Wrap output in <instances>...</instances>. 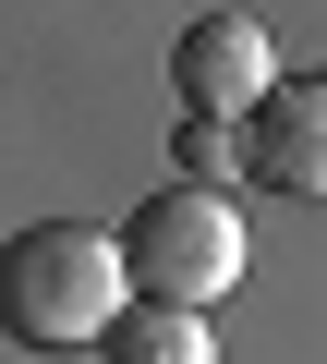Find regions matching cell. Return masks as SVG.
Segmentation results:
<instances>
[{
	"mask_svg": "<svg viewBox=\"0 0 327 364\" xmlns=\"http://www.w3.org/2000/svg\"><path fill=\"white\" fill-rule=\"evenodd\" d=\"M121 328V243L85 219H37L0 243V340L25 352H85Z\"/></svg>",
	"mask_w": 327,
	"mask_h": 364,
	"instance_id": "cell-1",
	"label": "cell"
},
{
	"mask_svg": "<svg viewBox=\"0 0 327 364\" xmlns=\"http://www.w3.org/2000/svg\"><path fill=\"white\" fill-rule=\"evenodd\" d=\"M109 243H121V279H133L145 304H194V316H206V304L243 279V219H231L218 182H157Z\"/></svg>",
	"mask_w": 327,
	"mask_h": 364,
	"instance_id": "cell-2",
	"label": "cell"
},
{
	"mask_svg": "<svg viewBox=\"0 0 327 364\" xmlns=\"http://www.w3.org/2000/svg\"><path fill=\"white\" fill-rule=\"evenodd\" d=\"M170 85H182V122H255L267 109V85H279V49H267V25H243V13H194L182 25V49H170Z\"/></svg>",
	"mask_w": 327,
	"mask_h": 364,
	"instance_id": "cell-3",
	"label": "cell"
},
{
	"mask_svg": "<svg viewBox=\"0 0 327 364\" xmlns=\"http://www.w3.org/2000/svg\"><path fill=\"white\" fill-rule=\"evenodd\" d=\"M243 170L267 195H327V73L267 85V109L243 122Z\"/></svg>",
	"mask_w": 327,
	"mask_h": 364,
	"instance_id": "cell-4",
	"label": "cell"
},
{
	"mask_svg": "<svg viewBox=\"0 0 327 364\" xmlns=\"http://www.w3.org/2000/svg\"><path fill=\"white\" fill-rule=\"evenodd\" d=\"M97 364H218L194 304H121V328L97 340Z\"/></svg>",
	"mask_w": 327,
	"mask_h": 364,
	"instance_id": "cell-5",
	"label": "cell"
}]
</instances>
